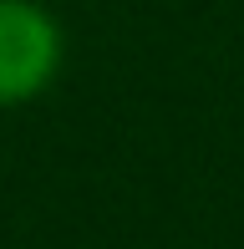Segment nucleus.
Instances as JSON below:
<instances>
[{
  "instance_id": "1",
  "label": "nucleus",
  "mask_w": 244,
  "mask_h": 249,
  "mask_svg": "<svg viewBox=\"0 0 244 249\" xmlns=\"http://www.w3.org/2000/svg\"><path fill=\"white\" fill-rule=\"evenodd\" d=\"M61 26L36 0H0V107L41 97L61 71Z\"/></svg>"
}]
</instances>
